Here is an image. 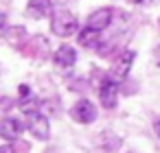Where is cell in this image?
Wrapping results in <instances>:
<instances>
[{
	"label": "cell",
	"mask_w": 160,
	"mask_h": 153,
	"mask_svg": "<svg viewBox=\"0 0 160 153\" xmlns=\"http://www.w3.org/2000/svg\"><path fill=\"white\" fill-rule=\"evenodd\" d=\"M51 29H53L55 35H59V37H68V35H75V33L79 31V22H77V18H75L70 11L59 9V11L53 13Z\"/></svg>",
	"instance_id": "1"
},
{
	"label": "cell",
	"mask_w": 160,
	"mask_h": 153,
	"mask_svg": "<svg viewBox=\"0 0 160 153\" xmlns=\"http://www.w3.org/2000/svg\"><path fill=\"white\" fill-rule=\"evenodd\" d=\"M70 116H72V120H77L79 125H90V122L97 120V107H94L88 98H81V101H77V103L72 105Z\"/></svg>",
	"instance_id": "2"
},
{
	"label": "cell",
	"mask_w": 160,
	"mask_h": 153,
	"mask_svg": "<svg viewBox=\"0 0 160 153\" xmlns=\"http://www.w3.org/2000/svg\"><path fill=\"white\" fill-rule=\"evenodd\" d=\"M27 129L31 131V136H33V138L42 140V142H44V140H48V136H51V125H48L46 116H42L40 112H35V114H29Z\"/></svg>",
	"instance_id": "3"
},
{
	"label": "cell",
	"mask_w": 160,
	"mask_h": 153,
	"mask_svg": "<svg viewBox=\"0 0 160 153\" xmlns=\"http://www.w3.org/2000/svg\"><path fill=\"white\" fill-rule=\"evenodd\" d=\"M99 101L103 103L105 109H112L118 101V85L112 81V79H103L101 81V88H99Z\"/></svg>",
	"instance_id": "4"
},
{
	"label": "cell",
	"mask_w": 160,
	"mask_h": 153,
	"mask_svg": "<svg viewBox=\"0 0 160 153\" xmlns=\"http://www.w3.org/2000/svg\"><path fill=\"white\" fill-rule=\"evenodd\" d=\"M22 131H24L22 120H18V118H13V116H7V118L0 120V138H5V140H16Z\"/></svg>",
	"instance_id": "5"
},
{
	"label": "cell",
	"mask_w": 160,
	"mask_h": 153,
	"mask_svg": "<svg viewBox=\"0 0 160 153\" xmlns=\"http://www.w3.org/2000/svg\"><path fill=\"white\" fill-rule=\"evenodd\" d=\"M110 24H112V9H108V7L97 9L92 16H88V22H86V26L97 29V31H103V29H108Z\"/></svg>",
	"instance_id": "6"
},
{
	"label": "cell",
	"mask_w": 160,
	"mask_h": 153,
	"mask_svg": "<svg viewBox=\"0 0 160 153\" xmlns=\"http://www.w3.org/2000/svg\"><path fill=\"white\" fill-rule=\"evenodd\" d=\"M77 40H79V44H81V46H86V48H101V46H103L101 31L90 29V26L81 29V31L77 33Z\"/></svg>",
	"instance_id": "7"
},
{
	"label": "cell",
	"mask_w": 160,
	"mask_h": 153,
	"mask_svg": "<svg viewBox=\"0 0 160 153\" xmlns=\"http://www.w3.org/2000/svg\"><path fill=\"white\" fill-rule=\"evenodd\" d=\"M27 13L31 18H35V20H42V18L53 13V2H51V0H29Z\"/></svg>",
	"instance_id": "8"
},
{
	"label": "cell",
	"mask_w": 160,
	"mask_h": 153,
	"mask_svg": "<svg viewBox=\"0 0 160 153\" xmlns=\"http://www.w3.org/2000/svg\"><path fill=\"white\" fill-rule=\"evenodd\" d=\"M77 61V50L68 44H62L57 50H55V64L59 68H72Z\"/></svg>",
	"instance_id": "9"
},
{
	"label": "cell",
	"mask_w": 160,
	"mask_h": 153,
	"mask_svg": "<svg viewBox=\"0 0 160 153\" xmlns=\"http://www.w3.org/2000/svg\"><path fill=\"white\" fill-rule=\"evenodd\" d=\"M134 59H136V53H134V50L121 53V57H118L116 64H114V77H116V79H125V77L129 74V70H132Z\"/></svg>",
	"instance_id": "10"
},
{
	"label": "cell",
	"mask_w": 160,
	"mask_h": 153,
	"mask_svg": "<svg viewBox=\"0 0 160 153\" xmlns=\"http://www.w3.org/2000/svg\"><path fill=\"white\" fill-rule=\"evenodd\" d=\"M27 37V29L24 26H9L5 29V40L11 44V46H20Z\"/></svg>",
	"instance_id": "11"
},
{
	"label": "cell",
	"mask_w": 160,
	"mask_h": 153,
	"mask_svg": "<svg viewBox=\"0 0 160 153\" xmlns=\"http://www.w3.org/2000/svg\"><path fill=\"white\" fill-rule=\"evenodd\" d=\"M20 109L24 112V114H35L38 109H40V98L38 96H27L24 101H20Z\"/></svg>",
	"instance_id": "12"
},
{
	"label": "cell",
	"mask_w": 160,
	"mask_h": 153,
	"mask_svg": "<svg viewBox=\"0 0 160 153\" xmlns=\"http://www.w3.org/2000/svg\"><path fill=\"white\" fill-rule=\"evenodd\" d=\"M0 153H16V149L11 144H2V146H0Z\"/></svg>",
	"instance_id": "13"
},
{
	"label": "cell",
	"mask_w": 160,
	"mask_h": 153,
	"mask_svg": "<svg viewBox=\"0 0 160 153\" xmlns=\"http://www.w3.org/2000/svg\"><path fill=\"white\" fill-rule=\"evenodd\" d=\"M0 29H7V16H5V11H0Z\"/></svg>",
	"instance_id": "14"
},
{
	"label": "cell",
	"mask_w": 160,
	"mask_h": 153,
	"mask_svg": "<svg viewBox=\"0 0 160 153\" xmlns=\"http://www.w3.org/2000/svg\"><path fill=\"white\" fill-rule=\"evenodd\" d=\"M153 59H156V64L160 66V46H156V50H153Z\"/></svg>",
	"instance_id": "15"
},
{
	"label": "cell",
	"mask_w": 160,
	"mask_h": 153,
	"mask_svg": "<svg viewBox=\"0 0 160 153\" xmlns=\"http://www.w3.org/2000/svg\"><path fill=\"white\" fill-rule=\"evenodd\" d=\"M153 129H156V133H158V138H160V120L153 122Z\"/></svg>",
	"instance_id": "16"
},
{
	"label": "cell",
	"mask_w": 160,
	"mask_h": 153,
	"mask_svg": "<svg viewBox=\"0 0 160 153\" xmlns=\"http://www.w3.org/2000/svg\"><path fill=\"white\" fill-rule=\"evenodd\" d=\"M134 2H136V5H142V2H147V0H134Z\"/></svg>",
	"instance_id": "17"
},
{
	"label": "cell",
	"mask_w": 160,
	"mask_h": 153,
	"mask_svg": "<svg viewBox=\"0 0 160 153\" xmlns=\"http://www.w3.org/2000/svg\"><path fill=\"white\" fill-rule=\"evenodd\" d=\"M129 153H136V151H129Z\"/></svg>",
	"instance_id": "18"
}]
</instances>
